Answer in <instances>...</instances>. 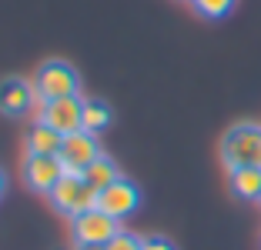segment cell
Segmentation results:
<instances>
[{"label": "cell", "mask_w": 261, "mask_h": 250, "mask_svg": "<svg viewBox=\"0 0 261 250\" xmlns=\"http://www.w3.org/2000/svg\"><path fill=\"white\" fill-rule=\"evenodd\" d=\"M61 164L67 174H84L87 167L100 157V144H97V134H87V130H77V134L64 137V147H61Z\"/></svg>", "instance_id": "8992f818"}, {"label": "cell", "mask_w": 261, "mask_h": 250, "mask_svg": "<svg viewBox=\"0 0 261 250\" xmlns=\"http://www.w3.org/2000/svg\"><path fill=\"white\" fill-rule=\"evenodd\" d=\"M64 147V134H57L54 127L47 123H34L31 134H27V153H40V157H57Z\"/></svg>", "instance_id": "30bf717a"}, {"label": "cell", "mask_w": 261, "mask_h": 250, "mask_svg": "<svg viewBox=\"0 0 261 250\" xmlns=\"http://www.w3.org/2000/svg\"><path fill=\"white\" fill-rule=\"evenodd\" d=\"M231 194L241 200H261V167H238L231 170Z\"/></svg>", "instance_id": "8fae6325"}, {"label": "cell", "mask_w": 261, "mask_h": 250, "mask_svg": "<svg viewBox=\"0 0 261 250\" xmlns=\"http://www.w3.org/2000/svg\"><path fill=\"white\" fill-rule=\"evenodd\" d=\"M221 160L228 170L261 167V123H234L221 140Z\"/></svg>", "instance_id": "6da1fadb"}, {"label": "cell", "mask_w": 261, "mask_h": 250, "mask_svg": "<svg viewBox=\"0 0 261 250\" xmlns=\"http://www.w3.org/2000/svg\"><path fill=\"white\" fill-rule=\"evenodd\" d=\"M47 197H50V204H54L64 217H77V213H87V210L97 207V190L81 174H64L61 183H57Z\"/></svg>", "instance_id": "277c9868"}, {"label": "cell", "mask_w": 261, "mask_h": 250, "mask_svg": "<svg viewBox=\"0 0 261 250\" xmlns=\"http://www.w3.org/2000/svg\"><path fill=\"white\" fill-rule=\"evenodd\" d=\"M37 120L54 127L57 134H77L84 130V97H61V100H40V110H37Z\"/></svg>", "instance_id": "5b68a950"}, {"label": "cell", "mask_w": 261, "mask_h": 250, "mask_svg": "<svg viewBox=\"0 0 261 250\" xmlns=\"http://www.w3.org/2000/svg\"><path fill=\"white\" fill-rule=\"evenodd\" d=\"M34 100H37V90H34L31 80H23V77H7V80H0V114L4 117L31 114Z\"/></svg>", "instance_id": "9c48e42d"}, {"label": "cell", "mask_w": 261, "mask_h": 250, "mask_svg": "<svg viewBox=\"0 0 261 250\" xmlns=\"http://www.w3.org/2000/svg\"><path fill=\"white\" fill-rule=\"evenodd\" d=\"M0 197H4V174H0Z\"/></svg>", "instance_id": "ac0fdd59"}, {"label": "cell", "mask_w": 261, "mask_h": 250, "mask_svg": "<svg viewBox=\"0 0 261 250\" xmlns=\"http://www.w3.org/2000/svg\"><path fill=\"white\" fill-rule=\"evenodd\" d=\"M114 114H111V107L97 97H87L84 100V130L87 134H100V130H108Z\"/></svg>", "instance_id": "4fadbf2b"}, {"label": "cell", "mask_w": 261, "mask_h": 250, "mask_svg": "<svg viewBox=\"0 0 261 250\" xmlns=\"http://www.w3.org/2000/svg\"><path fill=\"white\" fill-rule=\"evenodd\" d=\"M74 250H104V247H74Z\"/></svg>", "instance_id": "e0dca14e"}, {"label": "cell", "mask_w": 261, "mask_h": 250, "mask_svg": "<svg viewBox=\"0 0 261 250\" xmlns=\"http://www.w3.org/2000/svg\"><path fill=\"white\" fill-rule=\"evenodd\" d=\"M67 174L61 164V157H40V153H27L23 160V183L34 194H50L61 183V177Z\"/></svg>", "instance_id": "ba28073f"}, {"label": "cell", "mask_w": 261, "mask_h": 250, "mask_svg": "<svg viewBox=\"0 0 261 250\" xmlns=\"http://www.w3.org/2000/svg\"><path fill=\"white\" fill-rule=\"evenodd\" d=\"M34 90L37 100H61V97H77L81 77L67 60H47L34 74Z\"/></svg>", "instance_id": "3957f363"}, {"label": "cell", "mask_w": 261, "mask_h": 250, "mask_svg": "<svg viewBox=\"0 0 261 250\" xmlns=\"http://www.w3.org/2000/svg\"><path fill=\"white\" fill-rule=\"evenodd\" d=\"M104 250H141V237H134V234H127V230H121L114 240H108V247H104Z\"/></svg>", "instance_id": "9a60e30c"}, {"label": "cell", "mask_w": 261, "mask_h": 250, "mask_svg": "<svg viewBox=\"0 0 261 250\" xmlns=\"http://www.w3.org/2000/svg\"><path fill=\"white\" fill-rule=\"evenodd\" d=\"M117 234H121V220H114L100 207L70 217V240H74V247H108V240H114Z\"/></svg>", "instance_id": "7a4b0ae2"}, {"label": "cell", "mask_w": 261, "mask_h": 250, "mask_svg": "<svg viewBox=\"0 0 261 250\" xmlns=\"http://www.w3.org/2000/svg\"><path fill=\"white\" fill-rule=\"evenodd\" d=\"M191 4L207 20H221V17H228L231 10H234V0H191Z\"/></svg>", "instance_id": "5bb4252c"}, {"label": "cell", "mask_w": 261, "mask_h": 250, "mask_svg": "<svg viewBox=\"0 0 261 250\" xmlns=\"http://www.w3.org/2000/svg\"><path fill=\"white\" fill-rule=\"evenodd\" d=\"M81 177H84V180H87V183H91V187L100 194L104 187H111V183H114L117 177H121V170H117V164H114L111 157H104V153H100V157L94 160V164L87 167V170H84Z\"/></svg>", "instance_id": "7c38bea8"}, {"label": "cell", "mask_w": 261, "mask_h": 250, "mask_svg": "<svg viewBox=\"0 0 261 250\" xmlns=\"http://www.w3.org/2000/svg\"><path fill=\"white\" fill-rule=\"evenodd\" d=\"M97 207L104 213H111L114 220L130 217V213L141 207V190H138V183L127 180V177H117L111 187H104L97 194Z\"/></svg>", "instance_id": "52a82bcc"}, {"label": "cell", "mask_w": 261, "mask_h": 250, "mask_svg": "<svg viewBox=\"0 0 261 250\" xmlns=\"http://www.w3.org/2000/svg\"><path fill=\"white\" fill-rule=\"evenodd\" d=\"M141 250H177L168 237H144L141 240Z\"/></svg>", "instance_id": "2e32d148"}]
</instances>
